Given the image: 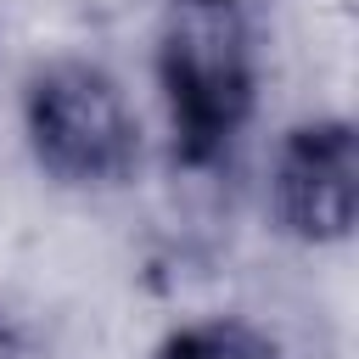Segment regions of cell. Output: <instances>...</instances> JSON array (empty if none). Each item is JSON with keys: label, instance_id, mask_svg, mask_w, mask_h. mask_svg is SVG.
<instances>
[{"label": "cell", "instance_id": "cell-1", "mask_svg": "<svg viewBox=\"0 0 359 359\" xmlns=\"http://www.w3.org/2000/svg\"><path fill=\"white\" fill-rule=\"evenodd\" d=\"M157 79L174 151L208 163L230 146L252 107V34L236 0H168L157 34Z\"/></svg>", "mask_w": 359, "mask_h": 359}, {"label": "cell", "instance_id": "cell-2", "mask_svg": "<svg viewBox=\"0 0 359 359\" xmlns=\"http://www.w3.org/2000/svg\"><path fill=\"white\" fill-rule=\"evenodd\" d=\"M28 140L34 157L67 185L123 180L140 151V123L112 73L95 62H50L28 84Z\"/></svg>", "mask_w": 359, "mask_h": 359}, {"label": "cell", "instance_id": "cell-3", "mask_svg": "<svg viewBox=\"0 0 359 359\" xmlns=\"http://www.w3.org/2000/svg\"><path fill=\"white\" fill-rule=\"evenodd\" d=\"M359 157L348 123H303L275 157V213L303 241H337L353 224Z\"/></svg>", "mask_w": 359, "mask_h": 359}, {"label": "cell", "instance_id": "cell-4", "mask_svg": "<svg viewBox=\"0 0 359 359\" xmlns=\"http://www.w3.org/2000/svg\"><path fill=\"white\" fill-rule=\"evenodd\" d=\"M163 359H275L252 331H241V325H191V331H180L168 348H163Z\"/></svg>", "mask_w": 359, "mask_h": 359}, {"label": "cell", "instance_id": "cell-5", "mask_svg": "<svg viewBox=\"0 0 359 359\" xmlns=\"http://www.w3.org/2000/svg\"><path fill=\"white\" fill-rule=\"evenodd\" d=\"M0 359H11V342H6V325H0Z\"/></svg>", "mask_w": 359, "mask_h": 359}]
</instances>
